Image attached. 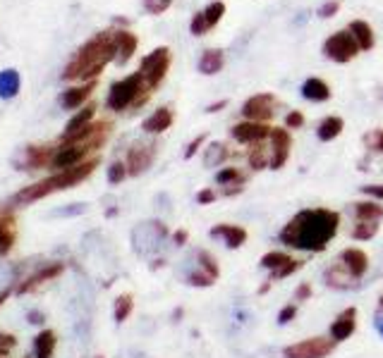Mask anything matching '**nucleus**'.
Listing matches in <instances>:
<instances>
[{
  "label": "nucleus",
  "instance_id": "obj_1",
  "mask_svg": "<svg viewBox=\"0 0 383 358\" xmlns=\"http://www.w3.org/2000/svg\"><path fill=\"white\" fill-rule=\"evenodd\" d=\"M341 215L328 208H307L300 210L288 225L280 230V241L290 248L319 253L326 251L331 239L338 235Z\"/></svg>",
  "mask_w": 383,
  "mask_h": 358
},
{
  "label": "nucleus",
  "instance_id": "obj_2",
  "mask_svg": "<svg viewBox=\"0 0 383 358\" xmlns=\"http://www.w3.org/2000/svg\"><path fill=\"white\" fill-rule=\"evenodd\" d=\"M108 62H115V34L104 31L89 39L74 53V58L67 62L63 72L65 81H96Z\"/></svg>",
  "mask_w": 383,
  "mask_h": 358
},
{
  "label": "nucleus",
  "instance_id": "obj_3",
  "mask_svg": "<svg viewBox=\"0 0 383 358\" xmlns=\"http://www.w3.org/2000/svg\"><path fill=\"white\" fill-rule=\"evenodd\" d=\"M99 167V158H89L84 162L74 167H67V170H58L56 175L41 179V182L31 184V187H24L22 191H17L13 196V203L15 205H29V203H36V201L51 196V194H58V191H67V189L77 187L79 182H84L91 172Z\"/></svg>",
  "mask_w": 383,
  "mask_h": 358
},
{
  "label": "nucleus",
  "instance_id": "obj_4",
  "mask_svg": "<svg viewBox=\"0 0 383 358\" xmlns=\"http://www.w3.org/2000/svg\"><path fill=\"white\" fill-rule=\"evenodd\" d=\"M149 91H147V84H144V77L139 72L129 74V77L115 81L108 91V101L106 105L115 112H122L132 105H142V103L149 101Z\"/></svg>",
  "mask_w": 383,
  "mask_h": 358
},
{
  "label": "nucleus",
  "instance_id": "obj_5",
  "mask_svg": "<svg viewBox=\"0 0 383 358\" xmlns=\"http://www.w3.org/2000/svg\"><path fill=\"white\" fill-rule=\"evenodd\" d=\"M168 69H170V48L161 46V48H156V51H151L149 56L142 58V65H139V74L144 77V84H147L149 94L163 84Z\"/></svg>",
  "mask_w": 383,
  "mask_h": 358
},
{
  "label": "nucleus",
  "instance_id": "obj_6",
  "mask_svg": "<svg viewBox=\"0 0 383 358\" xmlns=\"http://www.w3.org/2000/svg\"><path fill=\"white\" fill-rule=\"evenodd\" d=\"M323 56H326L328 60H333V62H338V65H345V62H350L352 58L359 56V46H357V41L352 39V34H350L348 29L336 31V34H331L326 41H323Z\"/></svg>",
  "mask_w": 383,
  "mask_h": 358
},
{
  "label": "nucleus",
  "instance_id": "obj_7",
  "mask_svg": "<svg viewBox=\"0 0 383 358\" xmlns=\"http://www.w3.org/2000/svg\"><path fill=\"white\" fill-rule=\"evenodd\" d=\"M336 341L331 337H309L285 346L283 358H326L333 354Z\"/></svg>",
  "mask_w": 383,
  "mask_h": 358
},
{
  "label": "nucleus",
  "instance_id": "obj_8",
  "mask_svg": "<svg viewBox=\"0 0 383 358\" xmlns=\"http://www.w3.org/2000/svg\"><path fill=\"white\" fill-rule=\"evenodd\" d=\"M156 153H158V146H156L154 141H137V144H132V148L127 151V158H125L129 177L144 175V172L154 165Z\"/></svg>",
  "mask_w": 383,
  "mask_h": 358
},
{
  "label": "nucleus",
  "instance_id": "obj_9",
  "mask_svg": "<svg viewBox=\"0 0 383 358\" xmlns=\"http://www.w3.org/2000/svg\"><path fill=\"white\" fill-rule=\"evenodd\" d=\"M197 258V268L190 270L185 275L187 284L192 287H211L220 275V268H218V260H215L209 251H197L194 253Z\"/></svg>",
  "mask_w": 383,
  "mask_h": 358
},
{
  "label": "nucleus",
  "instance_id": "obj_10",
  "mask_svg": "<svg viewBox=\"0 0 383 358\" xmlns=\"http://www.w3.org/2000/svg\"><path fill=\"white\" fill-rule=\"evenodd\" d=\"M242 115H245V119H250V122L266 124L268 119H273V115H276V96L273 94L252 96L242 105Z\"/></svg>",
  "mask_w": 383,
  "mask_h": 358
},
{
  "label": "nucleus",
  "instance_id": "obj_11",
  "mask_svg": "<svg viewBox=\"0 0 383 358\" xmlns=\"http://www.w3.org/2000/svg\"><path fill=\"white\" fill-rule=\"evenodd\" d=\"M223 15H225V3H223V0H213V3H209L206 8L199 10V12L194 15L192 22H190L192 36L209 34V31H211L213 26L218 24L220 19H223Z\"/></svg>",
  "mask_w": 383,
  "mask_h": 358
},
{
  "label": "nucleus",
  "instance_id": "obj_12",
  "mask_svg": "<svg viewBox=\"0 0 383 358\" xmlns=\"http://www.w3.org/2000/svg\"><path fill=\"white\" fill-rule=\"evenodd\" d=\"M268 146H271V165H268V170H280L290 158L293 137H290L288 129L276 127V129H271V134H268Z\"/></svg>",
  "mask_w": 383,
  "mask_h": 358
},
{
  "label": "nucleus",
  "instance_id": "obj_13",
  "mask_svg": "<svg viewBox=\"0 0 383 358\" xmlns=\"http://www.w3.org/2000/svg\"><path fill=\"white\" fill-rule=\"evenodd\" d=\"M63 273H65V263H58V260L46 263L43 268H39L34 275H29V278L22 282L17 287V294H31V291H36L39 287L48 284V282H53L56 278H60Z\"/></svg>",
  "mask_w": 383,
  "mask_h": 358
},
{
  "label": "nucleus",
  "instance_id": "obj_14",
  "mask_svg": "<svg viewBox=\"0 0 383 358\" xmlns=\"http://www.w3.org/2000/svg\"><path fill=\"white\" fill-rule=\"evenodd\" d=\"M271 129H273V127H268V124L250 122V119H245V122L233 124L230 134H233V139L237 141V144L254 146V144H261V141H266L268 134H271Z\"/></svg>",
  "mask_w": 383,
  "mask_h": 358
},
{
  "label": "nucleus",
  "instance_id": "obj_15",
  "mask_svg": "<svg viewBox=\"0 0 383 358\" xmlns=\"http://www.w3.org/2000/svg\"><path fill=\"white\" fill-rule=\"evenodd\" d=\"M338 263L345 268V273L350 275L355 282L362 280L364 273L369 270V256L362 251V248H345V251L341 253V258H338Z\"/></svg>",
  "mask_w": 383,
  "mask_h": 358
},
{
  "label": "nucleus",
  "instance_id": "obj_16",
  "mask_svg": "<svg viewBox=\"0 0 383 358\" xmlns=\"http://www.w3.org/2000/svg\"><path fill=\"white\" fill-rule=\"evenodd\" d=\"M355 330H357V308H345L331 323V339L336 341V344L338 341H345L352 337Z\"/></svg>",
  "mask_w": 383,
  "mask_h": 358
},
{
  "label": "nucleus",
  "instance_id": "obj_17",
  "mask_svg": "<svg viewBox=\"0 0 383 358\" xmlns=\"http://www.w3.org/2000/svg\"><path fill=\"white\" fill-rule=\"evenodd\" d=\"M96 91V81H86L82 86H72V89L63 91L60 103L65 110H79V108L86 105V101L91 99V94Z\"/></svg>",
  "mask_w": 383,
  "mask_h": 358
},
{
  "label": "nucleus",
  "instance_id": "obj_18",
  "mask_svg": "<svg viewBox=\"0 0 383 358\" xmlns=\"http://www.w3.org/2000/svg\"><path fill=\"white\" fill-rule=\"evenodd\" d=\"M211 237L223 239L228 248H240L242 244L247 241V230L240 225H228V222H223V225L211 227Z\"/></svg>",
  "mask_w": 383,
  "mask_h": 358
},
{
  "label": "nucleus",
  "instance_id": "obj_19",
  "mask_svg": "<svg viewBox=\"0 0 383 358\" xmlns=\"http://www.w3.org/2000/svg\"><path fill=\"white\" fill-rule=\"evenodd\" d=\"M172 122H175V115H172L170 108H158V110H154L151 115L142 122V129L147 134H163L168 132L172 127Z\"/></svg>",
  "mask_w": 383,
  "mask_h": 358
},
{
  "label": "nucleus",
  "instance_id": "obj_20",
  "mask_svg": "<svg viewBox=\"0 0 383 358\" xmlns=\"http://www.w3.org/2000/svg\"><path fill=\"white\" fill-rule=\"evenodd\" d=\"M53 155H56V148H53V146H29V148H24V167L26 170L51 167Z\"/></svg>",
  "mask_w": 383,
  "mask_h": 358
},
{
  "label": "nucleus",
  "instance_id": "obj_21",
  "mask_svg": "<svg viewBox=\"0 0 383 358\" xmlns=\"http://www.w3.org/2000/svg\"><path fill=\"white\" fill-rule=\"evenodd\" d=\"M17 241V225L10 210H0V256L10 253V248Z\"/></svg>",
  "mask_w": 383,
  "mask_h": 358
},
{
  "label": "nucleus",
  "instance_id": "obj_22",
  "mask_svg": "<svg viewBox=\"0 0 383 358\" xmlns=\"http://www.w3.org/2000/svg\"><path fill=\"white\" fill-rule=\"evenodd\" d=\"M137 36L132 34V31H115V62L120 65H127L132 56L137 53Z\"/></svg>",
  "mask_w": 383,
  "mask_h": 358
},
{
  "label": "nucleus",
  "instance_id": "obj_23",
  "mask_svg": "<svg viewBox=\"0 0 383 358\" xmlns=\"http://www.w3.org/2000/svg\"><path fill=\"white\" fill-rule=\"evenodd\" d=\"M94 115H96V103H86L82 110H77L72 117L67 119V124H65V132H63V139L65 137H72V134L82 132L84 127H89V124L94 122Z\"/></svg>",
  "mask_w": 383,
  "mask_h": 358
},
{
  "label": "nucleus",
  "instance_id": "obj_24",
  "mask_svg": "<svg viewBox=\"0 0 383 358\" xmlns=\"http://www.w3.org/2000/svg\"><path fill=\"white\" fill-rule=\"evenodd\" d=\"M223 65H225L223 51H218V48H206V51L199 56L197 69L202 74H206V77H213V74H218L220 69H223Z\"/></svg>",
  "mask_w": 383,
  "mask_h": 358
},
{
  "label": "nucleus",
  "instance_id": "obj_25",
  "mask_svg": "<svg viewBox=\"0 0 383 358\" xmlns=\"http://www.w3.org/2000/svg\"><path fill=\"white\" fill-rule=\"evenodd\" d=\"M348 31L352 34V39L357 41L359 51H371L376 43V36H374V29L369 26V22L364 19H352L348 24Z\"/></svg>",
  "mask_w": 383,
  "mask_h": 358
},
{
  "label": "nucleus",
  "instance_id": "obj_26",
  "mask_svg": "<svg viewBox=\"0 0 383 358\" xmlns=\"http://www.w3.org/2000/svg\"><path fill=\"white\" fill-rule=\"evenodd\" d=\"M302 96H304L307 101H311V103H323V101H328L331 99V86L326 84L323 79L319 77H309L302 84Z\"/></svg>",
  "mask_w": 383,
  "mask_h": 358
},
{
  "label": "nucleus",
  "instance_id": "obj_27",
  "mask_svg": "<svg viewBox=\"0 0 383 358\" xmlns=\"http://www.w3.org/2000/svg\"><path fill=\"white\" fill-rule=\"evenodd\" d=\"M352 213L357 222H379L383 218V205L381 201H359L352 203Z\"/></svg>",
  "mask_w": 383,
  "mask_h": 358
},
{
  "label": "nucleus",
  "instance_id": "obj_28",
  "mask_svg": "<svg viewBox=\"0 0 383 358\" xmlns=\"http://www.w3.org/2000/svg\"><path fill=\"white\" fill-rule=\"evenodd\" d=\"M58 346V334L53 330H41L34 337V358H53Z\"/></svg>",
  "mask_w": 383,
  "mask_h": 358
},
{
  "label": "nucleus",
  "instance_id": "obj_29",
  "mask_svg": "<svg viewBox=\"0 0 383 358\" xmlns=\"http://www.w3.org/2000/svg\"><path fill=\"white\" fill-rule=\"evenodd\" d=\"M19 89H22V77L17 69H13V67L3 69V72H0V99L13 101L15 96L19 94Z\"/></svg>",
  "mask_w": 383,
  "mask_h": 358
},
{
  "label": "nucleus",
  "instance_id": "obj_30",
  "mask_svg": "<svg viewBox=\"0 0 383 358\" xmlns=\"http://www.w3.org/2000/svg\"><path fill=\"white\" fill-rule=\"evenodd\" d=\"M343 127H345L343 117L328 115L326 119H321L319 129H316V137H319V141H333L343 134Z\"/></svg>",
  "mask_w": 383,
  "mask_h": 358
},
{
  "label": "nucleus",
  "instance_id": "obj_31",
  "mask_svg": "<svg viewBox=\"0 0 383 358\" xmlns=\"http://www.w3.org/2000/svg\"><path fill=\"white\" fill-rule=\"evenodd\" d=\"M323 280H326V284L328 287H333V289H350V287L355 284V280L350 278L348 273H345V268L341 263H336V265H331V268L326 270V275H323Z\"/></svg>",
  "mask_w": 383,
  "mask_h": 358
},
{
  "label": "nucleus",
  "instance_id": "obj_32",
  "mask_svg": "<svg viewBox=\"0 0 383 358\" xmlns=\"http://www.w3.org/2000/svg\"><path fill=\"white\" fill-rule=\"evenodd\" d=\"M268 141V139H266ZM266 141H261V144H254L250 151V167L252 170H263V167L271 165V146L266 144Z\"/></svg>",
  "mask_w": 383,
  "mask_h": 358
},
{
  "label": "nucleus",
  "instance_id": "obj_33",
  "mask_svg": "<svg viewBox=\"0 0 383 358\" xmlns=\"http://www.w3.org/2000/svg\"><path fill=\"white\" fill-rule=\"evenodd\" d=\"M225 158H228V146L220 144V141H213L209 148H204V165H206V167L223 165Z\"/></svg>",
  "mask_w": 383,
  "mask_h": 358
},
{
  "label": "nucleus",
  "instance_id": "obj_34",
  "mask_svg": "<svg viewBox=\"0 0 383 358\" xmlns=\"http://www.w3.org/2000/svg\"><path fill=\"white\" fill-rule=\"evenodd\" d=\"M134 311V298L132 294H120L115 298V306H113V318L115 323H125Z\"/></svg>",
  "mask_w": 383,
  "mask_h": 358
},
{
  "label": "nucleus",
  "instance_id": "obj_35",
  "mask_svg": "<svg viewBox=\"0 0 383 358\" xmlns=\"http://www.w3.org/2000/svg\"><path fill=\"white\" fill-rule=\"evenodd\" d=\"M215 182L220 187H230V184H245V177L237 167H223V170L215 172Z\"/></svg>",
  "mask_w": 383,
  "mask_h": 358
},
{
  "label": "nucleus",
  "instance_id": "obj_36",
  "mask_svg": "<svg viewBox=\"0 0 383 358\" xmlns=\"http://www.w3.org/2000/svg\"><path fill=\"white\" fill-rule=\"evenodd\" d=\"M379 235V222H355L352 237L359 239V241H369Z\"/></svg>",
  "mask_w": 383,
  "mask_h": 358
},
{
  "label": "nucleus",
  "instance_id": "obj_37",
  "mask_svg": "<svg viewBox=\"0 0 383 358\" xmlns=\"http://www.w3.org/2000/svg\"><path fill=\"white\" fill-rule=\"evenodd\" d=\"M290 260L288 253H283V251H268L266 256L261 258V268H266V270H278L280 265H285Z\"/></svg>",
  "mask_w": 383,
  "mask_h": 358
},
{
  "label": "nucleus",
  "instance_id": "obj_38",
  "mask_svg": "<svg viewBox=\"0 0 383 358\" xmlns=\"http://www.w3.org/2000/svg\"><path fill=\"white\" fill-rule=\"evenodd\" d=\"M127 177H129V172H127L125 160L111 162V167H108V182H111V184H120V182H125Z\"/></svg>",
  "mask_w": 383,
  "mask_h": 358
},
{
  "label": "nucleus",
  "instance_id": "obj_39",
  "mask_svg": "<svg viewBox=\"0 0 383 358\" xmlns=\"http://www.w3.org/2000/svg\"><path fill=\"white\" fill-rule=\"evenodd\" d=\"M300 268H302V260H298V258H290L285 265H280L278 270H273V273H271V278H268V282H276V280L290 278V275H293L295 270H300Z\"/></svg>",
  "mask_w": 383,
  "mask_h": 358
},
{
  "label": "nucleus",
  "instance_id": "obj_40",
  "mask_svg": "<svg viewBox=\"0 0 383 358\" xmlns=\"http://www.w3.org/2000/svg\"><path fill=\"white\" fill-rule=\"evenodd\" d=\"M366 148L376 151V153H383V129H371L369 134L364 137Z\"/></svg>",
  "mask_w": 383,
  "mask_h": 358
},
{
  "label": "nucleus",
  "instance_id": "obj_41",
  "mask_svg": "<svg viewBox=\"0 0 383 358\" xmlns=\"http://www.w3.org/2000/svg\"><path fill=\"white\" fill-rule=\"evenodd\" d=\"M15 346H17V337L0 330V358H8V354L15 349Z\"/></svg>",
  "mask_w": 383,
  "mask_h": 358
},
{
  "label": "nucleus",
  "instance_id": "obj_42",
  "mask_svg": "<svg viewBox=\"0 0 383 358\" xmlns=\"http://www.w3.org/2000/svg\"><path fill=\"white\" fill-rule=\"evenodd\" d=\"M172 5V0H144V10L149 15H163Z\"/></svg>",
  "mask_w": 383,
  "mask_h": 358
},
{
  "label": "nucleus",
  "instance_id": "obj_43",
  "mask_svg": "<svg viewBox=\"0 0 383 358\" xmlns=\"http://www.w3.org/2000/svg\"><path fill=\"white\" fill-rule=\"evenodd\" d=\"M338 12H341V0H328V3L321 5L316 15H319L321 19H331V17H336Z\"/></svg>",
  "mask_w": 383,
  "mask_h": 358
},
{
  "label": "nucleus",
  "instance_id": "obj_44",
  "mask_svg": "<svg viewBox=\"0 0 383 358\" xmlns=\"http://www.w3.org/2000/svg\"><path fill=\"white\" fill-rule=\"evenodd\" d=\"M302 124H304V115L300 110H290L285 115V129H300Z\"/></svg>",
  "mask_w": 383,
  "mask_h": 358
},
{
  "label": "nucleus",
  "instance_id": "obj_45",
  "mask_svg": "<svg viewBox=\"0 0 383 358\" xmlns=\"http://www.w3.org/2000/svg\"><path fill=\"white\" fill-rule=\"evenodd\" d=\"M204 141H206V134H199L197 139H192L190 144H187V151H185V160H190V158H194L197 155V151L202 148L204 146Z\"/></svg>",
  "mask_w": 383,
  "mask_h": 358
},
{
  "label": "nucleus",
  "instance_id": "obj_46",
  "mask_svg": "<svg viewBox=\"0 0 383 358\" xmlns=\"http://www.w3.org/2000/svg\"><path fill=\"white\" fill-rule=\"evenodd\" d=\"M295 316H298V306H295V303H290V306L280 308V313H278V323H280V325H288L290 320H293Z\"/></svg>",
  "mask_w": 383,
  "mask_h": 358
},
{
  "label": "nucleus",
  "instance_id": "obj_47",
  "mask_svg": "<svg viewBox=\"0 0 383 358\" xmlns=\"http://www.w3.org/2000/svg\"><path fill=\"white\" fill-rule=\"evenodd\" d=\"M362 191L374 201H383V184H364Z\"/></svg>",
  "mask_w": 383,
  "mask_h": 358
},
{
  "label": "nucleus",
  "instance_id": "obj_48",
  "mask_svg": "<svg viewBox=\"0 0 383 358\" xmlns=\"http://www.w3.org/2000/svg\"><path fill=\"white\" fill-rule=\"evenodd\" d=\"M213 201H215L213 189H202V191L197 194V203L199 205H209V203H213Z\"/></svg>",
  "mask_w": 383,
  "mask_h": 358
},
{
  "label": "nucleus",
  "instance_id": "obj_49",
  "mask_svg": "<svg viewBox=\"0 0 383 358\" xmlns=\"http://www.w3.org/2000/svg\"><path fill=\"white\" fill-rule=\"evenodd\" d=\"M309 294H311V287L302 284V287H298V291H295V298H298V301H304V298H309Z\"/></svg>",
  "mask_w": 383,
  "mask_h": 358
},
{
  "label": "nucleus",
  "instance_id": "obj_50",
  "mask_svg": "<svg viewBox=\"0 0 383 358\" xmlns=\"http://www.w3.org/2000/svg\"><path fill=\"white\" fill-rule=\"evenodd\" d=\"M172 241H175L177 246H185V241H187V232H185V230H177L175 235H172Z\"/></svg>",
  "mask_w": 383,
  "mask_h": 358
},
{
  "label": "nucleus",
  "instance_id": "obj_51",
  "mask_svg": "<svg viewBox=\"0 0 383 358\" xmlns=\"http://www.w3.org/2000/svg\"><path fill=\"white\" fill-rule=\"evenodd\" d=\"M225 105H228V101H225V99L218 101V103H211V105L206 108V112H218V110H223Z\"/></svg>",
  "mask_w": 383,
  "mask_h": 358
},
{
  "label": "nucleus",
  "instance_id": "obj_52",
  "mask_svg": "<svg viewBox=\"0 0 383 358\" xmlns=\"http://www.w3.org/2000/svg\"><path fill=\"white\" fill-rule=\"evenodd\" d=\"M29 323L31 325H43V316H41L39 311H31L29 313Z\"/></svg>",
  "mask_w": 383,
  "mask_h": 358
},
{
  "label": "nucleus",
  "instance_id": "obj_53",
  "mask_svg": "<svg viewBox=\"0 0 383 358\" xmlns=\"http://www.w3.org/2000/svg\"><path fill=\"white\" fill-rule=\"evenodd\" d=\"M374 327L379 330V334L383 337V313H376V318H374Z\"/></svg>",
  "mask_w": 383,
  "mask_h": 358
},
{
  "label": "nucleus",
  "instance_id": "obj_54",
  "mask_svg": "<svg viewBox=\"0 0 383 358\" xmlns=\"http://www.w3.org/2000/svg\"><path fill=\"white\" fill-rule=\"evenodd\" d=\"M96 358H104V356H96Z\"/></svg>",
  "mask_w": 383,
  "mask_h": 358
}]
</instances>
